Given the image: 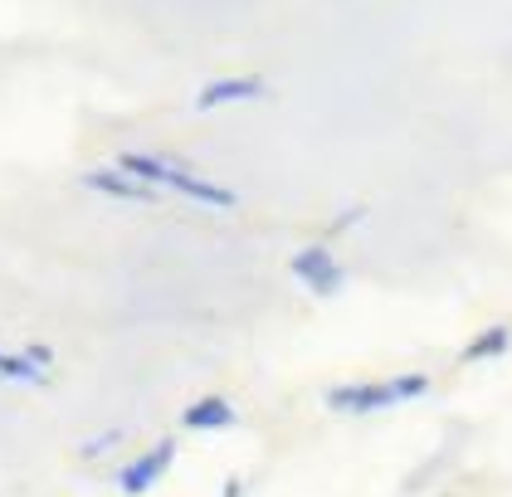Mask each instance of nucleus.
Segmentation results:
<instances>
[{
    "instance_id": "f257e3e1",
    "label": "nucleus",
    "mask_w": 512,
    "mask_h": 497,
    "mask_svg": "<svg viewBox=\"0 0 512 497\" xmlns=\"http://www.w3.org/2000/svg\"><path fill=\"white\" fill-rule=\"evenodd\" d=\"M118 171H127L132 181H147V186H157L161 195H186V200H196L205 210H235L239 195L230 186H220V181H205L196 171H186L181 161H166V156H152V152H122L113 161Z\"/></svg>"
},
{
    "instance_id": "f03ea898",
    "label": "nucleus",
    "mask_w": 512,
    "mask_h": 497,
    "mask_svg": "<svg viewBox=\"0 0 512 497\" xmlns=\"http://www.w3.org/2000/svg\"><path fill=\"white\" fill-rule=\"evenodd\" d=\"M430 395V376L425 371H405V376H391V381H347L327 390V410L337 415H386L395 405H410Z\"/></svg>"
},
{
    "instance_id": "7ed1b4c3",
    "label": "nucleus",
    "mask_w": 512,
    "mask_h": 497,
    "mask_svg": "<svg viewBox=\"0 0 512 497\" xmlns=\"http://www.w3.org/2000/svg\"><path fill=\"white\" fill-rule=\"evenodd\" d=\"M288 273H293L313 298H337V293L347 288V268L337 264L332 244H308L303 254H293V259H288Z\"/></svg>"
},
{
    "instance_id": "20e7f679",
    "label": "nucleus",
    "mask_w": 512,
    "mask_h": 497,
    "mask_svg": "<svg viewBox=\"0 0 512 497\" xmlns=\"http://www.w3.org/2000/svg\"><path fill=\"white\" fill-rule=\"evenodd\" d=\"M176 439H157L147 454H132V459L122 463L118 473H113V483H118V493L122 497H142V493H152L161 478L171 473V463H176Z\"/></svg>"
},
{
    "instance_id": "39448f33",
    "label": "nucleus",
    "mask_w": 512,
    "mask_h": 497,
    "mask_svg": "<svg viewBox=\"0 0 512 497\" xmlns=\"http://www.w3.org/2000/svg\"><path fill=\"white\" fill-rule=\"evenodd\" d=\"M83 186H88L93 195L122 200V205H157V200H161L157 186L132 181V176H127V171H118V166H93V171H83Z\"/></svg>"
},
{
    "instance_id": "423d86ee",
    "label": "nucleus",
    "mask_w": 512,
    "mask_h": 497,
    "mask_svg": "<svg viewBox=\"0 0 512 497\" xmlns=\"http://www.w3.org/2000/svg\"><path fill=\"white\" fill-rule=\"evenodd\" d=\"M269 83L259 74H230V78H210L196 93V113H215V108H230V103H254L264 98Z\"/></svg>"
},
{
    "instance_id": "0eeeda50",
    "label": "nucleus",
    "mask_w": 512,
    "mask_h": 497,
    "mask_svg": "<svg viewBox=\"0 0 512 497\" xmlns=\"http://www.w3.org/2000/svg\"><path fill=\"white\" fill-rule=\"evenodd\" d=\"M239 424V410L225 400V395H200L181 410V429L191 434H210V429H235Z\"/></svg>"
},
{
    "instance_id": "6e6552de",
    "label": "nucleus",
    "mask_w": 512,
    "mask_h": 497,
    "mask_svg": "<svg viewBox=\"0 0 512 497\" xmlns=\"http://www.w3.org/2000/svg\"><path fill=\"white\" fill-rule=\"evenodd\" d=\"M0 381L35 385V390H44V385H49V371H44V366H35L25 351H5V346H0Z\"/></svg>"
},
{
    "instance_id": "1a4fd4ad",
    "label": "nucleus",
    "mask_w": 512,
    "mask_h": 497,
    "mask_svg": "<svg viewBox=\"0 0 512 497\" xmlns=\"http://www.w3.org/2000/svg\"><path fill=\"white\" fill-rule=\"evenodd\" d=\"M508 342H512V332L498 322V327L478 332V337L464 346V361H469V366H473V361H493V356H503V351H508Z\"/></svg>"
},
{
    "instance_id": "9d476101",
    "label": "nucleus",
    "mask_w": 512,
    "mask_h": 497,
    "mask_svg": "<svg viewBox=\"0 0 512 497\" xmlns=\"http://www.w3.org/2000/svg\"><path fill=\"white\" fill-rule=\"evenodd\" d=\"M122 444V429H108V434H98V439H88V444H83L79 449V459H103V454H108V449H118Z\"/></svg>"
},
{
    "instance_id": "9b49d317",
    "label": "nucleus",
    "mask_w": 512,
    "mask_h": 497,
    "mask_svg": "<svg viewBox=\"0 0 512 497\" xmlns=\"http://www.w3.org/2000/svg\"><path fill=\"white\" fill-rule=\"evenodd\" d=\"M361 215H366V210H361V205H352V210H342V215H337V220H332V230H327V239H322V244H332V239H337V234L356 230V220H361Z\"/></svg>"
},
{
    "instance_id": "f8f14e48",
    "label": "nucleus",
    "mask_w": 512,
    "mask_h": 497,
    "mask_svg": "<svg viewBox=\"0 0 512 497\" xmlns=\"http://www.w3.org/2000/svg\"><path fill=\"white\" fill-rule=\"evenodd\" d=\"M20 351H25V356H30L35 366H44V371L54 366V351H49V346H44V342H30V346H20Z\"/></svg>"
},
{
    "instance_id": "ddd939ff",
    "label": "nucleus",
    "mask_w": 512,
    "mask_h": 497,
    "mask_svg": "<svg viewBox=\"0 0 512 497\" xmlns=\"http://www.w3.org/2000/svg\"><path fill=\"white\" fill-rule=\"evenodd\" d=\"M220 497H244V478H225V493Z\"/></svg>"
}]
</instances>
